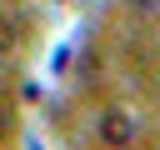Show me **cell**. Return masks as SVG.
Listing matches in <instances>:
<instances>
[{
	"label": "cell",
	"mask_w": 160,
	"mask_h": 150,
	"mask_svg": "<svg viewBox=\"0 0 160 150\" xmlns=\"http://www.w3.org/2000/svg\"><path fill=\"white\" fill-rule=\"evenodd\" d=\"M100 140H105V145H135V140H140L135 115H130L125 105H110V110L100 115Z\"/></svg>",
	"instance_id": "1"
}]
</instances>
